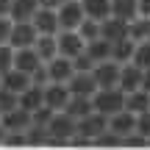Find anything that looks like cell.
I'll use <instances>...</instances> for the list:
<instances>
[{"mask_svg": "<svg viewBox=\"0 0 150 150\" xmlns=\"http://www.w3.org/2000/svg\"><path fill=\"white\" fill-rule=\"evenodd\" d=\"M128 25L131 22H125V20H117V17H108L106 22H103V28H100V36L103 39H108V42H120V39H128L131 33H128Z\"/></svg>", "mask_w": 150, "mask_h": 150, "instance_id": "e0dca14e", "label": "cell"}, {"mask_svg": "<svg viewBox=\"0 0 150 150\" xmlns=\"http://www.w3.org/2000/svg\"><path fill=\"white\" fill-rule=\"evenodd\" d=\"M142 78H145V70L136 67L134 61H128V64H122V72H120V89L131 95V92L142 89Z\"/></svg>", "mask_w": 150, "mask_h": 150, "instance_id": "7c38bea8", "label": "cell"}, {"mask_svg": "<svg viewBox=\"0 0 150 150\" xmlns=\"http://www.w3.org/2000/svg\"><path fill=\"white\" fill-rule=\"evenodd\" d=\"M142 89L150 92V70H145V78H142Z\"/></svg>", "mask_w": 150, "mask_h": 150, "instance_id": "74e56055", "label": "cell"}, {"mask_svg": "<svg viewBox=\"0 0 150 150\" xmlns=\"http://www.w3.org/2000/svg\"><path fill=\"white\" fill-rule=\"evenodd\" d=\"M111 17L117 20H136L139 17V0H111Z\"/></svg>", "mask_w": 150, "mask_h": 150, "instance_id": "44dd1931", "label": "cell"}, {"mask_svg": "<svg viewBox=\"0 0 150 150\" xmlns=\"http://www.w3.org/2000/svg\"><path fill=\"white\" fill-rule=\"evenodd\" d=\"M42 8L39 6V0H14L11 3V20L14 22H33V17H36V11Z\"/></svg>", "mask_w": 150, "mask_h": 150, "instance_id": "ac0fdd59", "label": "cell"}, {"mask_svg": "<svg viewBox=\"0 0 150 150\" xmlns=\"http://www.w3.org/2000/svg\"><path fill=\"white\" fill-rule=\"evenodd\" d=\"M31 83H33V75L17 70V67H11V70H6V72H3V89H8V92H17V95H22V92H25Z\"/></svg>", "mask_w": 150, "mask_h": 150, "instance_id": "9a60e30c", "label": "cell"}, {"mask_svg": "<svg viewBox=\"0 0 150 150\" xmlns=\"http://www.w3.org/2000/svg\"><path fill=\"white\" fill-rule=\"evenodd\" d=\"M125 108H131L134 114L147 111V108H150V92H145V89L131 92V95H128V100H125Z\"/></svg>", "mask_w": 150, "mask_h": 150, "instance_id": "484cf974", "label": "cell"}, {"mask_svg": "<svg viewBox=\"0 0 150 150\" xmlns=\"http://www.w3.org/2000/svg\"><path fill=\"white\" fill-rule=\"evenodd\" d=\"M33 125V114L28 108L17 106L11 111H3V131H28Z\"/></svg>", "mask_w": 150, "mask_h": 150, "instance_id": "ba28073f", "label": "cell"}, {"mask_svg": "<svg viewBox=\"0 0 150 150\" xmlns=\"http://www.w3.org/2000/svg\"><path fill=\"white\" fill-rule=\"evenodd\" d=\"M72 67H75V72H92V70L97 67V61L83 50V53H78V56L72 59Z\"/></svg>", "mask_w": 150, "mask_h": 150, "instance_id": "4dcf8cb0", "label": "cell"}, {"mask_svg": "<svg viewBox=\"0 0 150 150\" xmlns=\"http://www.w3.org/2000/svg\"><path fill=\"white\" fill-rule=\"evenodd\" d=\"M134 64H136V67H142V70H150V39H147V42H136Z\"/></svg>", "mask_w": 150, "mask_h": 150, "instance_id": "83f0119b", "label": "cell"}, {"mask_svg": "<svg viewBox=\"0 0 150 150\" xmlns=\"http://www.w3.org/2000/svg\"><path fill=\"white\" fill-rule=\"evenodd\" d=\"M50 128V145H64L67 139H72L78 134V120L70 117L67 111H56L53 120L47 122Z\"/></svg>", "mask_w": 150, "mask_h": 150, "instance_id": "7a4b0ae2", "label": "cell"}, {"mask_svg": "<svg viewBox=\"0 0 150 150\" xmlns=\"http://www.w3.org/2000/svg\"><path fill=\"white\" fill-rule=\"evenodd\" d=\"M0 64H3V72L14 67V47H11V45H3V50H0Z\"/></svg>", "mask_w": 150, "mask_h": 150, "instance_id": "836d02e7", "label": "cell"}, {"mask_svg": "<svg viewBox=\"0 0 150 150\" xmlns=\"http://www.w3.org/2000/svg\"><path fill=\"white\" fill-rule=\"evenodd\" d=\"M95 145H97V147H122V136H120L117 131L106 128V131L95 139Z\"/></svg>", "mask_w": 150, "mask_h": 150, "instance_id": "f546056e", "label": "cell"}, {"mask_svg": "<svg viewBox=\"0 0 150 150\" xmlns=\"http://www.w3.org/2000/svg\"><path fill=\"white\" fill-rule=\"evenodd\" d=\"M20 106L22 108H28V111H36V108H42L45 106V86H39V83H31L25 92L20 95Z\"/></svg>", "mask_w": 150, "mask_h": 150, "instance_id": "ffe728a7", "label": "cell"}, {"mask_svg": "<svg viewBox=\"0 0 150 150\" xmlns=\"http://www.w3.org/2000/svg\"><path fill=\"white\" fill-rule=\"evenodd\" d=\"M42 64H45V61H42V56L36 53V47H20V50H14V67H17V70L33 75Z\"/></svg>", "mask_w": 150, "mask_h": 150, "instance_id": "8fae6325", "label": "cell"}, {"mask_svg": "<svg viewBox=\"0 0 150 150\" xmlns=\"http://www.w3.org/2000/svg\"><path fill=\"white\" fill-rule=\"evenodd\" d=\"M120 72H122V64H117L114 59L100 61V64L92 70V75H95V81H97V86H100V89H111V86H120Z\"/></svg>", "mask_w": 150, "mask_h": 150, "instance_id": "5b68a950", "label": "cell"}, {"mask_svg": "<svg viewBox=\"0 0 150 150\" xmlns=\"http://www.w3.org/2000/svg\"><path fill=\"white\" fill-rule=\"evenodd\" d=\"M136 117H139V114H134L131 108H122V111H117V114L108 117V128L117 131L120 136H128V134L136 131Z\"/></svg>", "mask_w": 150, "mask_h": 150, "instance_id": "4fadbf2b", "label": "cell"}, {"mask_svg": "<svg viewBox=\"0 0 150 150\" xmlns=\"http://www.w3.org/2000/svg\"><path fill=\"white\" fill-rule=\"evenodd\" d=\"M106 128H108V117L100 114V111H92V114H86V117L78 120V136H86V139H92V142Z\"/></svg>", "mask_w": 150, "mask_h": 150, "instance_id": "8992f818", "label": "cell"}, {"mask_svg": "<svg viewBox=\"0 0 150 150\" xmlns=\"http://www.w3.org/2000/svg\"><path fill=\"white\" fill-rule=\"evenodd\" d=\"M36 53L42 56V61L47 64V61H53L56 56H61L59 53V33H39V39H36Z\"/></svg>", "mask_w": 150, "mask_h": 150, "instance_id": "d6986e66", "label": "cell"}, {"mask_svg": "<svg viewBox=\"0 0 150 150\" xmlns=\"http://www.w3.org/2000/svg\"><path fill=\"white\" fill-rule=\"evenodd\" d=\"M145 145H150V139H147L145 134H139V131L122 136V147H145Z\"/></svg>", "mask_w": 150, "mask_h": 150, "instance_id": "1f68e13d", "label": "cell"}, {"mask_svg": "<svg viewBox=\"0 0 150 150\" xmlns=\"http://www.w3.org/2000/svg\"><path fill=\"white\" fill-rule=\"evenodd\" d=\"M33 25L39 33H59L61 31V20H59V8H39L33 17Z\"/></svg>", "mask_w": 150, "mask_h": 150, "instance_id": "5bb4252c", "label": "cell"}, {"mask_svg": "<svg viewBox=\"0 0 150 150\" xmlns=\"http://www.w3.org/2000/svg\"><path fill=\"white\" fill-rule=\"evenodd\" d=\"M59 20H61V31H78L81 22L86 20L83 0H64L59 8Z\"/></svg>", "mask_w": 150, "mask_h": 150, "instance_id": "3957f363", "label": "cell"}, {"mask_svg": "<svg viewBox=\"0 0 150 150\" xmlns=\"http://www.w3.org/2000/svg\"><path fill=\"white\" fill-rule=\"evenodd\" d=\"M67 86H70V92H72V95H86V97H92L97 89H100L92 72H75L72 78L67 81Z\"/></svg>", "mask_w": 150, "mask_h": 150, "instance_id": "2e32d148", "label": "cell"}, {"mask_svg": "<svg viewBox=\"0 0 150 150\" xmlns=\"http://www.w3.org/2000/svg\"><path fill=\"white\" fill-rule=\"evenodd\" d=\"M83 8H86V17L106 22L111 17V0H83Z\"/></svg>", "mask_w": 150, "mask_h": 150, "instance_id": "603a6c76", "label": "cell"}, {"mask_svg": "<svg viewBox=\"0 0 150 150\" xmlns=\"http://www.w3.org/2000/svg\"><path fill=\"white\" fill-rule=\"evenodd\" d=\"M139 17H150V0H139Z\"/></svg>", "mask_w": 150, "mask_h": 150, "instance_id": "8d00e7d4", "label": "cell"}, {"mask_svg": "<svg viewBox=\"0 0 150 150\" xmlns=\"http://www.w3.org/2000/svg\"><path fill=\"white\" fill-rule=\"evenodd\" d=\"M36 39H39V31H36L33 22H14V28H11L6 45H11L14 50H20V47H33Z\"/></svg>", "mask_w": 150, "mask_h": 150, "instance_id": "277c9868", "label": "cell"}, {"mask_svg": "<svg viewBox=\"0 0 150 150\" xmlns=\"http://www.w3.org/2000/svg\"><path fill=\"white\" fill-rule=\"evenodd\" d=\"M136 131H139V134H145L147 139H150V108H147V111H142L139 117H136Z\"/></svg>", "mask_w": 150, "mask_h": 150, "instance_id": "e575fe53", "label": "cell"}, {"mask_svg": "<svg viewBox=\"0 0 150 150\" xmlns=\"http://www.w3.org/2000/svg\"><path fill=\"white\" fill-rule=\"evenodd\" d=\"M134 50H136V42L134 39H120V42H114L111 47V59L117 61V64H128V61H134Z\"/></svg>", "mask_w": 150, "mask_h": 150, "instance_id": "cb8c5ba5", "label": "cell"}, {"mask_svg": "<svg viewBox=\"0 0 150 150\" xmlns=\"http://www.w3.org/2000/svg\"><path fill=\"white\" fill-rule=\"evenodd\" d=\"M125 100H128V95H125L120 86H111V89H97L95 95H92L95 111L106 114V117H111V114L122 111V108H125Z\"/></svg>", "mask_w": 150, "mask_h": 150, "instance_id": "6da1fadb", "label": "cell"}, {"mask_svg": "<svg viewBox=\"0 0 150 150\" xmlns=\"http://www.w3.org/2000/svg\"><path fill=\"white\" fill-rule=\"evenodd\" d=\"M61 3H64V0H39L42 8H61Z\"/></svg>", "mask_w": 150, "mask_h": 150, "instance_id": "d590c367", "label": "cell"}, {"mask_svg": "<svg viewBox=\"0 0 150 150\" xmlns=\"http://www.w3.org/2000/svg\"><path fill=\"white\" fill-rule=\"evenodd\" d=\"M100 28H103V22H97V20H92V17H86L83 22H81V36L86 39V42H92V39H100Z\"/></svg>", "mask_w": 150, "mask_h": 150, "instance_id": "f1b7e54d", "label": "cell"}, {"mask_svg": "<svg viewBox=\"0 0 150 150\" xmlns=\"http://www.w3.org/2000/svg\"><path fill=\"white\" fill-rule=\"evenodd\" d=\"M86 50V39L81 36V31H59V53L75 59L78 53Z\"/></svg>", "mask_w": 150, "mask_h": 150, "instance_id": "52a82bcc", "label": "cell"}, {"mask_svg": "<svg viewBox=\"0 0 150 150\" xmlns=\"http://www.w3.org/2000/svg\"><path fill=\"white\" fill-rule=\"evenodd\" d=\"M47 72H50V83H67L75 75L72 59L70 56H56L53 61H47Z\"/></svg>", "mask_w": 150, "mask_h": 150, "instance_id": "30bf717a", "label": "cell"}, {"mask_svg": "<svg viewBox=\"0 0 150 150\" xmlns=\"http://www.w3.org/2000/svg\"><path fill=\"white\" fill-rule=\"evenodd\" d=\"M70 97H72V92H70L67 83H47L45 86V103H47L53 111H64Z\"/></svg>", "mask_w": 150, "mask_h": 150, "instance_id": "9c48e42d", "label": "cell"}, {"mask_svg": "<svg viewBox=\"0 0 150 150\" xmlns=\"http://www.w3.org/2000/svg\"><path fill=\"white\" fill-rule=\"evenodd\" d=\"M17 106H20V95L3 89V95H0V108H3V111H11V108H17Z\"/></svg>", "mask_w": 150, "mask_h": 150, "instance_id": "d6a6232c", "label": "cell"}, {"mask_svg": "<svg viewBox=\"0 0 150 150\" xmlns=\"http://www.w3.org/2000/svg\"><path fill=\"white\" fill-rule=\"evenodd\" d=\"M64 111L70 114V117L81 120V117H86V114H92V111H95V103H92V97H86V95H72Z\"/></svg>", "mask_w": 150, "mask_h": 150, "instance_id": "7402d4cb", "label": "cell"}, {"mask_svg": "<svg viewBox=\"0 0 150 150\" xmlns=\"http://www.w3.org/2000/svg\"><path fill=\"white\" fill-rule=\"evenodd\" d=\"M111 47H114V45L108 42V39H103V36H100V39H92V42H86V53H89L97 64L111 59Z\"/></svg>", "mask_w": 150, "mask_h": 150, "instance_id": "d4e9b609", "label": "cell"}, {"mask_svg": "<svg viewBox=\"0 0 150 150\" xmlns=\"http://www.w3.org/2000/svg\"><path fill=\"white\" fill-rule=\"evenodd\" d=\"M128 33H131L134 42H147L150 39V17H136V20H131Z\"/></svg>", "mask_w": 150, "mask_h": 150, "instance_id": "4316f807", "label": "cell"}]
</instances>
